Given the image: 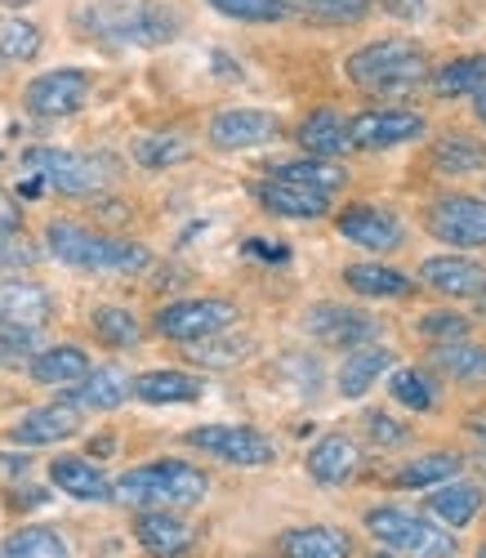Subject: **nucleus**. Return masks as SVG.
<instances>
[{"mask_svg":"<svg viewBox=\"0 0 486 558\" xmlns=\"http://www.w3.org/2000/svg\"><path fill=\"white\" fill-rule=\"evenodd\" d=\"M304 327L330 349H357V344H370L379 336V322L362 308H349V304H313L304 313Z\"/></svg>","mask_w":486,"mask_h":558,"instance_id":"obj_12","label":"nucleus"},{"mask_svg":"<svg viewBox=\"0 0 486 558\" xmlns=\"http://www.w3.org/2000/svg\"><path fill=\"white\" fill-rule=\"evenodd\" d=\"M210 5L236 23H277V19H290L285 0H210Z\"/></svg>","mask_w":486,"mask_h":558,"instance_id":"obj_42","label":"nucleus"},{"mask_svg":"<svg viewBox=\"0 0 486 558\" xmlns=\"http://www.w3.org/2000/svg\"><path fill=\"white\" fill-rule=\"evenodd\" d=\"M54 317V300L45 287L27 282V277H5L0 282V322L27 331H45V322Z\"/></svg>","mask_w":486,"mask_h":558,"instance_id":"obj_15","label":"nucleus"},{"mask_svg":"<svg viewBox=\"0 0 486 558\" xmlns=\"http://www.w3.org/2000/svg\"><path fill=\"white\" fill-rule=\"evenodd\" d=\"M0 558H72V554L54 527H19L0 545Z\"/></svg>","mask_w":486,"mask_h":558,"instance_id":"obj_36","label":"nucleus"},{"mask_svg":"<svg viewBox=\"0 0 486 558\" xmlns=\"http://www.w3.org/2000/svg\"><path fill=\"white\" fill-rule=\"evenodd\" d=\"M437 376H447L455 385H469V389H482L486 385V349L482 344H469V340H442L433 353H428Z\"/></svg>","mask_w":486,"mask_h":558,"instance_id":"obj_25","label":"nucleus"},{"mask_svg":"<svg viewBox=\"0 0 486 558\" xmlns=\"http://www.w3.org/2000/svg\"><path fill=\"white\" fill-rule=\"evenodd\" d=\"M76 429H81V411L72 402H50V407L27 411L10 429V438L23 447H54V442H68Z\"/></svg>","mask_w":486,"mask_h":558,"instance_id":"obj_17","label":"nucleus"},{"mask_svg":"<svg viewBox=\"0 0 486 558\" xmlns=\"http://www.w3.org/2000/svg\"><path fill=\"white\" fill-rule=\"evenodd\" d=\"M362 464V447L349 434H326L313 451H308V474L321 487H344Z\"/></svg>","mask_w":486,"mask_h":558,"instance_id":"obj_18","label":"nucleus"},{"mask_svg":"<svg viewBox=\"0 0 486 558\" xmlns=\"http://www.w3.org/2000/svg\"><path fill=\"white\" fill-rule=\"evenodd\" d=\"M428 232L447 246H486V202L469 193H447L437 197L424 215Z\"/></svg>","mask_w":486,"mask_h":558,"instance_id":"obj_10","label":"nucleus"},{"mask_svg":"<svg viewBox=\"0 0 486 558\" xmlns=\"http://www.w3.org/2000/svg\"><path fill=\"white\" fill-rule=\"evenodd\" d=\"M388 393H393V402L406 411H433L437 407V385L420 366H398L393 376H388Z\"/></svg>","mask_w":486,"mask_h":558,"instance_id":"obj_37","label":"nucleus"},{"mask_svg":"<svg viewBox=\"0 0 486 558\" xmlns=\"http://www.w3.org/2000/svg\"><path fill=\"white\" fill-rule=\"evenodd\" d=\"M50 483L76 500H94V505H108L112 500V478L99 470L94 460L85 456H59L50 464Z\"/></svg>","mask_w":486,"mask_h":558,"instance_id":"obj_22","label":"nucleus"},{"mask_svg":"<svg viewBox=\"0 0 486 558\" xmlns=\"http://www.w3.org/2000/svg\"><path fill=\"white\" fill-rule=\"evenodd\" d=\"M45 246L50 255L68 268H85V272H143L153 268V251L138 246V242H125V238H108V232H94V228H81V223H50L45 228Z\"/></svg>","mask_w":486,"mask_h":558,"instance_id":"obj_3","label":"nucleus"},{"mask_svg":"<svg viewBox=\"0 0 486 558\" xmlns=\"http://www.w3.org/2000/svg\"><path fill=\"white\" fill-rule=\"evenodd\" d=\"M236 327V304L232 300H179L157 313V336L174 344H197L206 336Z\"/></svg>","mask_w":486,"mask_h":558,"instance_id":"obj_8","label":"nucleus"},{"mask_svg":"<svg viewBox=\"0 0 486 558\" xmlns=\"http://www.w3.org/2000/svg\"><path fill=\"white\" fill-rule=\"evenodd\" d=\"M268 179H285V183H300V189H313V193H339L349 183L344 166L335 161H321V157H300V161H281L272 166Z\"/></svg>","mask_w":486,"mask_h":558,"instance_id":"obj_31","label":"nucleus"},{"mask_svg":"<svg viewBox=\"0 0 486 558\" xmlns=\"http://www.w3.org/2000/svg\"><path fill=\"white\" fill-rule=\"evenodd\" d=\"M420 336H428L433 344H442V340H464V336H469V317H460V313H424Z\"/></svg>","mask_w":486,"mask_h":558,"instance_id":"obj_43","label":"nucleus"},{"mask_svg":"<svg viewBox=\"0 0 486 558\" xmlns=\"http://www.w3.org/2000/svg\"><path fill=\"white\" fill-rule=\"evenodd\" d=\"M433 89L442 99H464V95H477L486 85V54H464V59H451L437 72H428Z\"/></svg>","mask_w":486,"mask_h":558,"instance_id":"obj_32","label":"nucleus"},{"mask_svg":"<svg viewBox=\"0 0 486 558\" xmlns=\"http://www.w3.org/2000/svg\"><path fill=\"white\" fill-rule=\"evenodd\" d=\"M344 72L357 89H366V95L402 99V95H415V89L428 81L433 63L424 54V45L388 36V40H370V45H362V50H353Z\"/></svg>","mask_w":486,"mask_h":558,"instance_id":"obj_1","label":"nucleus"},{"mask_svg":"<svg viewBox=\"0 0 486 558\" xmlns=\"http://www.w3.org/2000/svg\"><path fill=\"white\" fill-rule=\"evenodd\" d=\"M36 54H40V27L0 14V59L5 63H27Z\"/></svg>","mask_w":486,"mask_h":558,"instance_id":"obj_40","label":"nucleus"},{"mask_svg":"<svg viewBox=\"0 0 486 558\" xmlns=\"http://www.w3.org/2000/svg\"><path fill=\"white\" fill-rule=\"evenodd\" d=\"M433 166L447 174H473L486 166V144H477L469 134H447L433 144Z\"/></svg>","mask_w":486,"mask_h":558,"instance_id":"obj_35","label":"nucleus"},{"mask_svg":"<svg viewBox=\"0 0 486 558\" xmlns=\"http://www.w3.org/2000/svg\"><path fill=\"white\" fill-rule=\"evenodd\" d=\"M477 558H486V545H482V549H477Z\"/></svg>","mask_w":486,"mask_h":558,"instance_id":"obj_55","label":"nucleus"},{"mask_svg":"<svg viewBox=\"0 0 486 558\" xmlns=\"http://www.w3.org/2000/svg\"><path fill=\"white\" fill-rule=\"evenodd\" d=\"M464 429H469V434L477 438V447L486 451V411H473V415H469V421H464Z\"/></svg>","mask_w":486,"mask_h":558,"instance_id":"obj_48","label":"nucleus"},{"mask_svg":"<svg viewBox=\"0 0 486 558\" xmlns=\"http://www.w3.org/2000/svg\"><path fill=\"white\" fill-rule=\"evenodd\" d=\"M281 134V121L264 108H228L210 121V144L223 153H241V148H259L272 144Z\"/></svg>","mask_w":486,"mask_h":558,"instance_id":"obj_13","label":"nucleus"},{"mask_svg":"<svg viewBox=\"0 0 486 558\" xmlns=\"http://www.w3.org/2000/svg\"><path fill=\"white\" fill-rule=\"evenodd\" d=\"M187 157V138L183 134H138L134 138V161L148 170H166L179 166Z\"/></svg>","mask_w":486,"mask_h":558,"instance_id":"obj_39","label":"nucleus"},{"mask_svg":"<svg viewBox=\"0 0 486 558\" xmlns=\"http://www.w3.org/2000/svg\"><path fill=\"white\" fill-rule=\"evenodd\" d=\"M477 304H482V317H486V291H482V295H477Z\"/></svg>","mask_w":486,"mask_h":558,"instance_id":"obj_54","label":"nucleus"},{"mask_svg":"<svg viewBox=\"0 0 486 558\" xmlns=\"http://www.w3.org/2000/svg\"><path fill=\"white\" fill-rule=\"evenodd\" d=\"M192 349V357H197L202 366H232V362H241L255 344L246 340V336H236V340H228V331H219V336H206V340H197V344H187Z\"/></svg>","mask_w":486,"mask_h":558,"instance_id":"obj_41","label":"nucleus"},{"mask_svg":"<svg viewBox=\"0 0 486 558\" xmlns=\"http://www.w3.org/2000/svg\"><path fill=\"white\" fill-rule=\"evenodd\" d=\"M388 366H393V353H388L384 344H357V349H349V357L339 362V376H335L339 398H349V402L366 398Z\"/></svg>","mask_w":486,"mask_h":558,"instance_id":"obj_19","label":"nucleus"},{"mask_svg":"<svg viewBox=\"0 0 486 558\" xmlns=\"http://www.w3.org/2000/svg\"><path fill=\"white\" fill-rule=\"evenodd\" d=\"M420 282L437 295H451V300H477L486 291V268L460 255H433L420 264Z\"/></svg>","mask_w":486,"mask_h":558,"instance_id":"obj_14","label":"nucleus"},{"mask_svg":"<svg viewBox=\"0 0 486 558\" xmlns=\"http://www.w3.org/2000/svg\"><path fill=\"white\" fill-rule=\"evenodd\" d=\"M23 166L63 197H94L112 189V179L121 174V166L104 153H68V148H27Z\"/></svg>","mask_w":486,"mask_h":558,"instance_id":"obj_5","label":"nucleus"},{"mask_svg":"<svg viewBox=\"0 0 486 558\" xmlns=\"http://www.w3.org/2000/svg\"><path fill=\"white\" fill-rule=\"evenodd\" d=\"M246 255H255V259H272V264L290 259V251H285V246H277V242H259V238H251V242H246Z\"/></svg>","mask_w":486,"mask_h":558,"instance_id":"obj_46","label":"nucleus"},{"mask_svg":"<svg viewBox=\"0 0 486 558\" xmlns=\"http://www.w3.org/2000/svg\"><path fill=\"white\" fill-rule=\"evenodd\" d=\"M344 287L366 295V300H398L411 291V277L388 268V264H349L344 268Z\"/></svg>","mask_w":486,"mask_h":558,"instance_id":"obj_30","label":"nucleus"},{"mask_svg":"<svg viewBox=\"0 0 486 558\" xmlns=\"http://www.w3.org/2000/svg\"><path fill=\"white\" fill-rule=\"evenodd\" d=\"M473 112H477V121L486 125V85L477 89V95H473Z\"/></svg>","mask_w":486,"mask_h":558,"instance_id":"obj_51","label":"nucleus"},{"mask_svg":"<svg viewBox=\"0 0 486 558\" xmlns=\"http://www.w3.org/2000/svg\"><path fill=\"white\" fill-rule=\"evenodd\" d=\"M486 492L477 483H464V478H447L428 492V514L442 523V527H469L477 519Z\"/></svg>","mask_w":486,"mask_h":558,"instance_id":"obj_24","label":"nucleus"},{"mask_svg":"<svg viewBox=\"0 0 486 558\" xmlns=\"http://www.w3.org/2000/svg\"><path fill=\"white\" fill-rule=\"evenodd\" d=\"M27 371H32L36 385H76L85 371H89V357H85V349H76V344H54V349L32 353Z\"/></svg>","mask_w":486,"mask_h":558,"instance_id":"obj_29","label":"nucleus"},{"mask_svg":"<svg viewBox=\"0 0 486 558\" xmlns=\"http://www.w3.org/2000/svg\"><path fill=\"white\" fill-rule=\"evenodd\" d=\"M300 148L308 157H321V161H335L353 148V134H349V117H339L335 108H317L300 121Z\"/></svg>","mask_w":486,"mask_h":558,"instance_id":"obj_21","label":"nucleus"},{"mask_svg":"<svg viewBox=\"0 0 486 558\" xmlns=\"http://www.w3.org/2000/svg\"><path fill=\"white\" fill-rule=\"evenodd\" d=\"M187 447H197L223 464H236V470H264V464L277 460L272 438L251 425H202L187 434Z\"/></svg>","mask_w":486,"mask_h":558,"instance_id":"obj_7","label":"nucleus"},{"mask_svg":"<svg viewBox=\"0 0 486 558\" xmlns=\"http://www.w3.org/2000/svg\"><path fill=\"white\" fill-rule=\"evenodd\" d=\"M379 10L398 14V19H420L424 14V0H379Z\"/></svg>","mask_w":486,"mask_h":558,"instance_id":"obj_47","label":"nucleus"},{"mask_svg":"<svg viewBox=\"0 0 486 558\" xmlns=\"http://www.w3.org/2000/svg\"><path fill=\"white\" fill-rule=\"evenodd\" d=\"M375 0H285L290 14H300L308 23H326V27H349L362 23L370 14Z\"/></svg>","mask_w":486,"mask_h":558,"instance_id":"obj_34","label":"nucleus"},{"mask_svg":"<svg viewBox=\"0 0 486 558\" xmlns=\"http://www.w3.org/2000/svg\"><path fill=\"white\" fill-rule=\"evenodd\" d=\"M94 336H99L108 349H130L143 340V327L130 308H117V304H104L94 308Z\"/></svg>","mask_w":486,"mask_h":558,"instance_id":"obj_38","label":"nucleus"},{"mask_svg":"<svg viewBox=\"0 0 486 558\" xmlns=\"http://www.w3.org/2000/svg\"><path fill=\"white\" fill-rule=\"evenodd\" d=\"M366 429H370V438H375L379 447H402V442L411 438V429H406L402 421H393V415H384V411H370V415H366Z\"/></svg>","mask_w":486,"mask_h":558,"instance_id":"obj_44","label":"nucleus"},{"mask_svg":"<svg viewBox=\"0 0 486 558\" xmlns=\"http://www.w3.org/2000/svg\"><path fill=\"white\" fill-rule=\"evenodd\" d=\"M5 10H23V5H32V0H0Z\"/></svg>","mask_w":486,"mask_h":558,"instance_id":"obj_52","label":"nucleus"},{"mask_svg":"<svg viewBox=\"0 0 486 558\" xmlns=\"http://www.w3.org/2000/svg\"><path fill=\"white\" fill-rule=\"evenodd\" d=\"M0 366H19V362H14L10 353H5V344H0Z\"/></svg>","mask_w":486,"mask_h":558,"instance_id":"obj_53","label":"nucleus"},{"mask_svg":"<svg viewBox=\"0 0 486 558\" xmlns=\"http://www.w3.org/2000/svg\"><path fill=\"white\" fill-rule=\"evenodd\" d=\"M125 398H130V380L121 376L117 366H99V371H85L63 402H72L76 411H112Z\"/></svg>","mask_w":486,"mask_h":558,"instance_id":"obj_27","label":"nucleus"},{"mask_svg":"<svg viewBox=\"0 0 486 558\" xmlns=\"http://www.w3.org/2000/svg\"><path fill=\"white\" fill-rule=\"evenodd\" d=\"M206 393L202 376L187 371H143L138 380H130V398L148 402V407H174V402H197Z\"/></svg>","mask_w":486,"mask_h":558,"instance_id":"obj_23","label":"nucleus"},{"mask_svg":"<svg viewBox=\"0 0 486 558\" xmlns=\"http://www.w3.org/2000/svg\"><path fill=\"white\" fill-rule=\"evenodd\" d=\"M76 27L108 45H166L174 40L179 19L161 0H89L76 10Z\"/></svg>","mask_w":486,"mask_h":558,"instance_id":"obj_2","label":"nucleus"},{"mask_svg":"<svg viewBox=\"0 0 486 558\" xmlns=\"http://www.w3.org/2000/svg\"><path fill=\"white\" fill-rule=\"evenodd\" d=\"M379 558H388V554H379Z\"/></svg>","mask_w":486,"mask_h":558,"instance_id":"obj_56","label":"nucleus"},{"mask_svg":"<svg viewBox=\"0 0 486 558\" xmlns=\"http://www.w3.org/2000/svg\"><path fill=\"white\" fill-rule=\"evenodd\" d=\"M0 470H5V474H23L27 470V456H0Z\"/></svg>","mask_w":486,"mask_h":558,"instance_id":"obj_50","label":"nucleus"},{"mask_svg":"<svg viewBox=\"0 0 486 558\" xmlns=\"http://www.w3.org/2000/svg\"><path fill=\"white\" fill-rule=\"evenodd\" d=\"M460 470H464L460 451H428V456L402 464V470L393 474V487H437L447 478H460Z\"/></svg>","mask_w":486,"mask_h":558,"instance_id":"obj_33","label":"nucleus"},{"mask_svg":"<svg viewBox=\"0 0 486 558\" xmlns=\"http://www.w3.org/2000/svg\"><path fill=\"white\" fill-rule=\"evenodd\" d=\"M366 532L375 536V545L393 549L402 558H455L460 541L424 514H411V509H398V505H379L362 519Z\"/></svg>","mask_w":486,"mask_h":558,"instance_id":"obj_6","label":"nucleus"},{"mask_svg":"<svg viewBox=\"0 0 486 558\" xmlns=\"http://www.w3.org/2000/svg\"><path fill=\"white\" fill-rule=\"evenodd\" d=\"M206 492H210V478L197 464H183V460L138 464V470L112 483V496L134 509H187V505H202Z\"/></svg>","mask_w":486,"mask_h":558,"instance_id":"obj_4","label":"nucleus"},{"mask_svg":"<svg viewBox=\"0 0 486 558\" xmlns=\"http://www.w3.org/2000/svg\"><path fill=\"white\" fill-rule=\"evenodd\" d=\"M428 130V121L411 108H370L362 117L349 121V134H353V148H402L411 138H420Z\"/></svg>","mask_w":486,"mask_h":558,"instance_id":"obj_11","label":"nucleus"},{"mask_svg":"<svg viewBox=\"0 0 486 558\" xmlns=\"http://www.w3.org/2000/svg\"><path fill=\"white\" fill-rule=\"evenodd\" d=\"M50 496H45V487H27V492H14V505H23V509H32V505H45Z\"/></svg>","mask_w":486,"mask_h":558,"instance_id":"obj_49","label":"nucleus"},{"mask_svg":"<svg viewBox=\"0 0 486 558\" xmlns=\"http://www.w3.org/2000/svg\"><path fill=\"white\" fill-rule=\"evenodd\" d=\"M134 536H138L143 549L157 554V558H174V554H183L192 545V527L183 519H174L170 509H143L138 523H134Z\"/></svg>","mask_w":486,"mask_h":558,"instance_id":"obj_26","label":"nucleus"},{"mask_svg":"<svg viewBox=\"0 0 486 558\" xmlns=\"http://www.w3.org/2000/svg\"><path fill=\"white\" fill-rule=\"evenodd\" d=\"M281 558H353V536L339 527H295L277 541Z\"/></svg>","mask_w":486,"mask_h":558,"instance_id":"obj_28","label":"nucleus"},{"mask_svg":"<svg viewBox=\"0 0 486 558\" xmlns=\"http://www.w3.org/2000/svg\"><path fill=\"white\" fill-rule=\"evenodd\" d=\"M255 197L277 219H321L330 210V193H313V189H300V183H285V179H264Z\"/></svg>","mask_w":486,"mask_h":558,"instance_id":"obj_20","label":"nucleus"},{"mask_svg":"<svg viewBox=\"0 0 486 558\" xmlns=\"http://www.w3.org/2000/svg\"><path fill=\"white\" fill-rule=\"evenodd\" d=\"M14 228H19V206L5 189H0V238H14Z\"/></svg>","mask_w":486,"mask_h":558,"instance_id":"obj_45","label":"nucleus"},{"mask_svg":"<svg viewBox=\"0 0 486 558\" xmlns=\"http://www.w3.org/2000/svg\"><path fill=\"white\" fill-rule=\"evenodd\" d=\"M335 223H339V232H344L349 242H357L366 251H398L402 238H406L402 223L388 210H379V206H349V210L335 215Z\"/></svg>","mask_w":486,"mask_h":558,"instance_id":"obj_16","label":"nucleus"},{"mask_svg":"<svg viewBox=\"0 0 486 558\" xmlns=\"http://www.w3.org/2000/svg\"><path fill=\"white\" fill-rule=\"evenodd\" d=\"M85 99H89V72H81V68L40 72V76L27 81V89H23V108H27L32 117H45V121L81 112Z\"/></svg>","mask_w":486,"mask_h":558,"instance_id":"obj_9","label":"nucleus"}]
</instances>
